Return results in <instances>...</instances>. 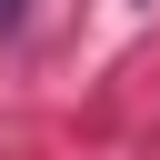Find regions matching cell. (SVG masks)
<instances>
[{
    "label": "cell",
    "instance_id": "obj_1",
    "mask_svg": "<svg viewBox=\"0 0 160 160\" xmlns=\"http://www.w3.org/2000/svg\"><path fill=\"white\" fill-rule=\"evenodd\" d=\"M20 20H30V0H0V30H20Z\"/></svg>",
    "mask_w": 160,
    "mask_h": 160
}]
</instances>
